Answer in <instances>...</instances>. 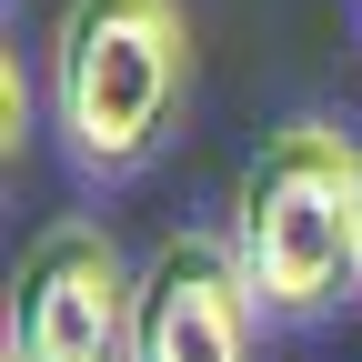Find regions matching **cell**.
<instances>
[{
    "label": "cell",
    "mask_w": 362,
    "mask_h": 362,
    "mask_svg": "<svg viewBox=\"0 0 362 362\" xmlns=\"http://www.w3.org/2000/svg\"><path fill=\"white\" fill-rule=\"evenodd\" d=\"M232 252L252 272L262 312H292V322L332 312L362 282V151L332 121H292L252 151Z\"/></svg>",
    "instance_id": "obj_1"
},
{
    "label": "cell",
    "mask_w": 362,
    "mask_h": 362,
    "mask_svg": "<svg viewBox=\"0 0 362 362\" xmlns=\"http://www.w3.org/2000/svg\"><path fill=\"white\" fill-rule=\"evenodd\" d=\"M131 302L141 282L121 272V252L90 221H61L11 282V362H131Z\"/></svg>",
    "instance_id": "obj_3"
},
{
    "label": "cell",
    "mask_w": 362,
    "mask_h": 362,
    "mask_svg": "<svg viewBox=\"0 0 362 362\" xmlns=\"http://www.w3.org/2000/svg\"><path fill=\"white\" fill-rule=\"evenodd\" d=\"M252 272L232 242L171 232L131 302V362H252Z\"/></svg>",
    "instance_id": "obj_4"
},
{
    "label": "cell",
    "mask_w": 362,
    "mask_h": 362,
    "mask_svg": "<svg viewBox=\"0 0 362 362\" xmlns=\"http://www.w3.org/2000/svg\"><path fill=\"white\" fill-rule=\"evenodd\" d=\"M192 81L181 0H71L51 30V111L81 171H141Z\"/></svg>",
    "instance_id": "obj_2"
}]
</instances>
